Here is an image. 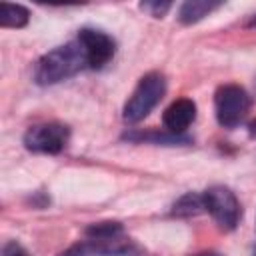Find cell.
Masks as SVG:
<instances>
[{"mask_svg": "<svg viewBox=\"0 0 256 256\" xmlns=\"http://www.w3.org/2000/svg\"><path fill=\"white\" fill-rule=\"evenodd\" d=\"M84 66H88L86 54L82 44L68 42L64 46H58L44 54L36 66V82L46 86V84H56L60 80H66L80 72Z\"/></svg>", "mask_w": 256, "mask_h": 256, "instance_id": "obj_1", "label": "cell"}, {"mask_svg": "<svg viewBox=\"0 0 256 256\" xmlns=\"http://www.w3.org/2000/svg\"><path fill=\"white\" fill-rule=\"evenodd\" d=\"M164 92H166V80H164V76L158 74V72L146 74L138 82L134 94L130 96V100L124 106V120L138 122L144 116H148L150 110L160 102V98L164 96Z\"/></svg>", "mask_w": 256, "mask_h": 256, "instance_id": "obj_2", "label": "cell"}, {"mask_svg": "<svg viewBox=\"0 0 256 256\" xmlns=\"http://www.w3.org/2000/svg\"><path fill=\"white\" fill-rule=\"evenodd\" d=\"M214 104H216V118L224 128L238 126L250 110V98L246 90L240 88L238 84H226L218 88Z\"/></svg>", "mask_w": 256, "mask_h": 256, "instance_id": "obj_3", "label": "cell"}, {"mask_svg": "<svg viewBox=\"0 0 256 256\" xmlns=\"http://www.w3.org/2000/svg\"><path fill=\"white\" fill-rule=\"evenodd\" d=\"M204 206L212 218L226 230H232L240 220V204L232 190L226 186H212L204 194Z\"/></svg>", "mask_w": 256, "mask_h": 256, "instance_id": "obj_4", "label": "cell"}, {"mask_svg": "<svg viewBox=\"0 0 256 256\" xmlns=\"http://www.w3.org/2000/svg\"><path fill=\"white\" fill-rule=\"evenodd\" d=\"M68 128L58 122H48V124H38L32 126L24 134V144L32 152H42V154H58L64 150L68 144Z\"/></svg>", "mask_w": 256, "mask_h": 256, "instance_id": "obj_5", "label": "cell"}, {"mask_svg": "<svg viewBox=\"0 0 256 256\" xmlns=\"http://www.w3.org/2000/svg\"><path fill=\"white\" fill-rule=\"evenodd\" d=\"M132 252L130 240L120 236H88L70 246L60 256H128Z\"/></svg>", "mask_w": 256, "mask_h": 256, "instance_id": "obj_6", "label": "cell"}, {"mask_svg": "<svg viewBox=\"0 0 256 256\" xmlns=\"http://www.w3.org/2000/svg\"><path fill=\"white\" fill-rule=\"evenodd\" d=\"M78 42L84 48L90 68H100L114 56V40L100 30H94V28L80 30Z\"/></svg>", "mask_w": 256, "mask_h": 256, "instance_id": "obj_7", "label": "cell"}, {"mask_svg": "<svg viewBox=\"0 0 256 256\" xmlns=\"http://www.w3.org/2000/svg\"><path fill=\"white\" fill-rule=\"evenodd\" d=\"M196 118V104L188 98H180L176 102H172L166 112H164V126L168 132L172 134H180L184 132L192 120Z\"/></svg>", "mask_w": 256, "mask_h": 256, "instance_id": "obj_8", "label": "cell"}, {"mask_svg": "<svg viewBox=\"0 0 256 256\" xmlns=\"http://www.w3.org/2000/svg\"><path fill=\"white\" fill-rule=\"evenodd\" d=\"M220 2H208V0H188L178 10V20L182 24H194L202 20L206 14H210L214 8H218Z\"/></svg>", "mask_w": 256, "mask_h": 256, "instance_id": "obj_9", "label": "cell"}, {"mask_svg": "<svg viewBox=\"0 0 256 256\" xmlns=\"http://www.w3.org/2000/svg\"><path fill=\"white\" fill-rule=\"evenodd\" d=\"M28 10L20 4H10V2H2L0 4V26L4 28H22L28 24Z\"/></svg>", "mask_w": 256, "mask_h": 256, "instance_id": "obj_10", "label": "cell"}, {"mask_svg": "<svg viewBox=\"0 0 256 256\" xmlns=\"http://www.w3.org/2000/svg\"><path fill=\"white\" fill-rule=\"evenodd\" d=\"M202 210H206L204 206V198L194 194V192H188L184 196H180L176 202H174V214L176 216H194V214H200Z\"/></svg>", "mask_w": 256, "mask_h": 256, "instance_id": "obj_11", "label": "cell"}, {"mask_svg": "<svg viewBox=\"0 0 256 256\" xmlns=\"http://www.w3.org/2000/svg\"><path fill=\"white\" fill-rule=\"evenodd\" d=\"M128 140H152V142H164V144H178V142H188L190 138L186 136H180V134H158V132H152V134H126Z\"/></svg>", "mask_w": 256, "mask_h": 256, "instance_id": "obj_12", "label": "cell"}, {"mask_svg": "<svg viewBox=\"0 0 256 256\" xmlns=\"http://www.w3.org/2000/svg\"><path fill=\"white\" fill-rule=\"evenodd\" d=\"M142 8L144 10H150L154 16H164L166 12H168V8H170V2H144L142 4Z\"/></svg>", "mask_w": 256, "mask_h": 256, "instance_id": "obj_13", "label": "cell"}, {"mask_svg": "<svg viewBox=\"0 0 256 256\" xmlns=\"http://www.w3.org/2000/svg\"><path fill=\"white\" fill-rule=\"evenodd\" d=\"M4 256H28V254L24 252V248H22L20 244L8 242V244L4 246Z\"/></svg>", "mask_w": 256, "mask_h": 256, "instance_id": "obj_14", "label": "cell"}, {"mask_svg": "<svg viewBox=\"0 0 256 256\" xmlns=\"http://www.w3.org/2000/svg\"><path fill=\"white\" fill-rule=\"evenodd\" d=\"M248 132H250V136H252V138H256V120H254V122H250Z\"/></svg>", "mask_w": 256, "mask_h": 256, "instance_id": "obj_15", "label": "cell"}, {"mask_svg": "<svg viewBox=\"0 0 256 256\" xmlns=\"http://www.w3.org/2000/svg\"><path fill=\"white\" fill-rule=\"evenodd\" d=\"M196 256H220V254H216V252H202V254H196Z\"/></svg>", "mask_w": 256, "mask_h": 256, "instance_id": "obj_16", "label": "cell"}, {"mask_svg": "<svg viewBox=\"0 0 256 256\" xmlns=\"http://www.w3.org/2000/svg\"><path fill=\"white\" fill-rule=\"evenodd\" d=\"M254 24H256V16L252 18V22H250V26H254Z\"/></svg>", "mask_w": 256, "mask_h": 256, "instance_id": "obj_17", "label": "cell"}]
</instances>
